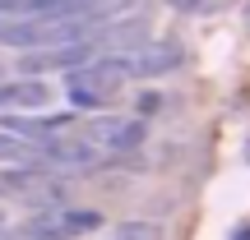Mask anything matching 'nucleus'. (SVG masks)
<instances>
[{"mask_svg": "<svg viewBox=\"0 0 250 240\" xmlns=\"http://www.w3.org/2000/svg\"><path fill=\"white\" fill-rule=\"evenodd\" d=\"M102 23V14L79 0L70 9H56V14H28V18H0V42L19 46V51H42V46H61V42H79L93 37Z\"/></svg>", "mask_w": 250, "mask_h": 240, "instance_id": "obj_1", "label": "nucleus"}, {"mask_svg": "<svg viewBox=\"0 0 250 240\" xmlns=\"http://www.w3.org/2000/svg\"><path fill=\"white\" fill-rule=\"evenodd\" d=\"M130 70H125V55H93L88 65L65 74V92H70L74 107L83 111H98V107H111L116 92L125 88Z\"/></svg>", "mask_w": 250, "mask_h": 240, "instance_id": "obj_2", "label": "nucleus"}, {"mask_svg": "<svg viewBox=\"0 0 250 240\" xmlns=\"http://www.w3.org/2000/svg\"><path fill=\"white\" fill-rule=\"evenodd\" d=\"M144 120H134V116H98L83 129V139L93 143V148L102 152V157H125V152H134L144 143Z\"/></svg>", "mask_w": 250, "mask_h": 240, "instance_id": "obj_3", "label": "nucleus"}, {"mask_svg": "<svg viewBox=\"0 0 250 240\" xmlns=\"http://www.w3.org/2000/svg\"><path fill=\"white\" fill-rule=\"evenodd\" d=\"M102 217L88 213V208H42L33 222L23 226L28 240H70V236H83V231H98Z\"/></svg>", "mask_w": 250, "mask_h": 240, "instance_id": "obj_4", "label": "nucleus"}, {"mask_svg": "<svg viewBox=\"0 0 250 240\" xmlns=\"http://www.w3.org/2000/svg\"><path fill=\"white\" fill-rule=\"evenodd\" d=\"M93 55H102V46H98V37H79V42H61V46H42V51H28L23 55V70L28 74H51V70H61V74H70V70H79V65H88Z\"/></svg>", "mask_w": 250, "mask_h": 240, "instance_id": "obj_5", "label": "nucleus"}, {"mask_svg": "<svg viewBox=\"0 0 250 240\" xmlns=\"http://www.w3.org/2000/svg\"><path fill=\"white\" fill-rule=\"evenodd\" d=\"M181 65V46L176 42H144V46H134L130 55H125V70H130V79L139 74V79H158V74H171Z\"/></svg>", "mask_w": 250, "mask_h": 240, "instance_id": "obj_6", "label": "nucleus"}, {"mask_svg": "<svg viewBox=\"0 0 250 240\" xmlns=\"http://www.w3.org/2000/svg\"><path fill=\"white\" fill-rule=\"evenodd\" d=\"M111 240H162V231L153 222H121Z\"/></svg>", "mask_w": 250, "mask_h": 240, "instance_id": "obj_7", "label": "nucleus"}, {"mask_svg": "<svg viewBox=\"0 0 250 240\" xmlns=\"http://www.w3.org/2000/svg\"><path fill=\"white\" fill-rule=\"evenodd\" d=\"M171 5H176V9H195L199 0H171Z\"/></svg>", "mask_w": 250, "mask_h": 240, "instance_id": "obj_8", "label": "nucleus"}, {"mask_svg": "<svg viewBox=\"0 0 250 240\" xmlns=\"http://www.w3.org/2000/svg\"><path fill=\"white\" fill-rule=\"evenodd\" d=\"M236 240H250V226H241V231H236Z\"/></svg>", "mask_w": 250, "mask_h": 240, "instance_id": "obj_9", "label": "nucleus"}, {"mask_svg": "<svg viewBox=\"0 0 250 240\" xmlns=\"http://www.w3.org/2000/svg\"><path fill=\"white\" fill-rule=\"evenodd\" d=\"M0 240H14V236H9V231H5V226H0Z\"/></svg>", "mask_w": 250, "mask_h": 240, "instance_id": "obj_10", "label": "nucleus"}, {"mask_svg": "<svg viewBox=\"0 0 250 240\" xmlns=\"http://www.w3.org/2000/svg\"><path fill=\"white\" fill-rule=\"evenodd\" d=\"M246 23H250V18H246Z\"/></svg>", "mask_w": 250, "mask_h": 240, "instance_id": "obj_11", "label": "nucleus"}]
</instances>
